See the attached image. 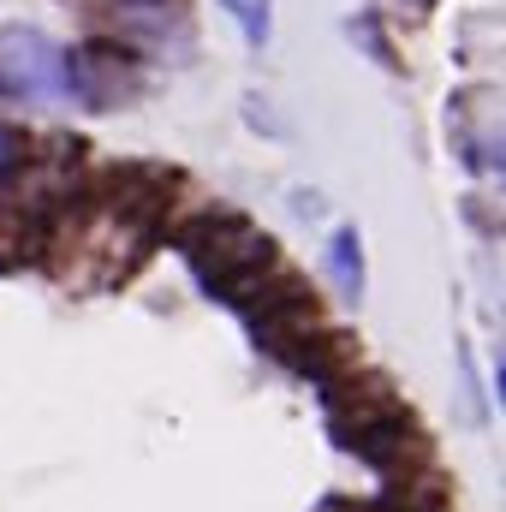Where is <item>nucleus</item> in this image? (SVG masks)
<instances>
[{"mask_svg":"<svg viewBox=\"0 0 506 512\" xmlns=\"http://www.w3.org/2000/svg\"><path fill=\"white\" fill-rule=\"evenodd\" d=\"M179 245L191 256L197 280H203L215 298H227V304H239L268 268H280L274 239H268L262 227H251V221H239V215H203L197 227H185Z\"/></svg>","mask_w":506,"mask_h":512,"instance_id":"nucleus-1","label":"nucleus"},{"mask_svg":"<svg viewBox=\"0 0 506 512\" xmlns=\"http://www.w3.org/2000/svg\"><path fill=\"white\" fill-rule=\"evenodd\" d=\"M0 90L30 102H60L72 96V54L42 30H0Z\"/></svg>","mask_w":506,"mask_h":512,"instance_id":"nucleus-2","label":"nucleus"},{"mask_svg":"<svg viewBox=\"0 0 506 512\" xmlns=\"http://www.w3.org/2000/svg\"><path fill=\"white\" fill-rule=\"evenodd\" d=\"M137 90V60L126 48H108V42H90L72 54V96H84L90 108H108V102H126Z\"/></svg>","mask_w":506,"mask_h":512,"instance_id":"nucleus-3","label":"nucleus"},{"mask_svg":"<svg viewBox=\"0 0 506 512\" xmlns=\"http://www.w3.org/2000/svg\"><path fill=\"white\" fill-rule=\"evenodd\" d=\"M328 268H334V286L358 304V292H364V245H358L352 227L334 233V245H328Z\"/></svg>","mask_w":506,"mask_h":512,"instance_id":"nucleus-4","label":"nucleus"},{"mask_svg":"<svg viewBox=\"0 0 506 512\" xmlns=\"http://www.w3.org/2000/svg\"><path fill=\"white\" fill-rule=\"evenodd\" d=\"M221 6L239 18L245 42H268V30H274V0H221Z\"/></svg>","mask_w":506,"mask_h":512,"instance_id":"nucleus-5","label":"nucleus"},{"mask_svg":"<svg viewBox=\"0 0 506 512\" xmlns=\"http://www.w3.org/2000/svg\"><path fill=\"white\" fill-rule=\"evenodd\" d=\"M18 155H24V137H18V131H6V126H0V179H6V167H12Z\"/></svg>","mask_w":506,"mask_h":512,"instance_id":"nucleus-6","label":"nucleus"},{"mask_svg":"<svg viewBox=\"0 0 506 512\" xmlns=\"http://www.w3.org/2000/svg\"><path fill=\"white\" fill-rule=\"evenodd\" d=\"M322 512H364V507H322Z\"/></svg>","mask_w":506,"mask_h":512,"instance_id":"nucleus-7","label":"nucleus"}]
</instances>
